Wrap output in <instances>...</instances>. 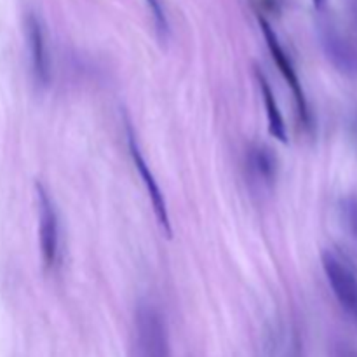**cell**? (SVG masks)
Returning <instances> with one entry per match:
<instances>
[{
  "label": "cell",
  "instance_id": "7",
  "mask_svg": "<svg viewBox=\"0 0 357 357\" xmlns=\"http://www.w3.org/2000/svg\"><path fill=\"white\" fill-rule=\"evenodd\" d=\"M323 47L335 68L351 77H357V49L333 28L323 30Z\"/></svg>",
  "mask_w": 357,
  "mask_h": 357
},
{
  "label": "cell",
  "instance_id": "11",
  "mask_svg": "<svg viewBox=\"0 0 357 357\" xmlns=\"http://www.w3.org/2000/svg\"><path fill=\"white\" fill-rule=\"evenodd\" d=\"M149 3L150 10H152L153 17H155V24H157V30L160 31L162 37H166L167 31H169V24H167L166 20V13H164L162 6H160V0H146Z\"/></svg>",
  "mask_w": 357,
  "mask_h": 357
},
{
  "label": "cell",
  "instance_id": "8",
  "mask_svg": "<svg viewBox=\"0 0 357 357\" xmlns=\"http://www.w3.org/2000/svg\"><path fill=\"white\" fill-rule=\"evenodd\" d=\"M258 75V84H260L261 96H264L265 108H267V121H268V131L274 138L281 139L282 143H286V124L284 119H282L281 110H279V105L275 101L274 93H272V87L268 84V80L265 79L264 73L257 72Z\"/></svg>",
  "mask_w": 357,
  "mask_h": 357
},
{
  "label": "cell",
  "instance_id": "9",
  "mask_svg": "<svg viewBox=\"0 0 357 357\" xmlns=\"http://www.w3.org/2000/svg\"><path fill=\"white\" fill-rule=\"evenodd\" d=\"M251 164H253V169L257 171L258 176L267 181L274 180L275 159L271 150L265 149V146L255 149L253 153H251Z\"/></svg>",
  "mask_w": 357,
  "mask_h": 357
},
{
  "label": "cell",
  "instance_id": "2",
  "mask_svg": "<svg viewBox=\"0 0 357 357\" xmlns=\"http://www.w3.org/2000/svg\"><path fill=\"white\" fill-rule=\"evenodd\" d=\"M142 357H171L166 323L152 305H139L136 312Z\"/></svg>",
  "mask_w": 357,
  "mask_h": 357
},
{
  "label": "cell",
  "instance_id": "4",
  "mask_svg": "<svg viewBox=\"0 0 357 357\" xmlns=\"http://www.w3.org/2000/svg\"><path fill=\"white\" fill-rule=\"evenodd\" d=\"M38 199V220H40V229H38V237H40V253L45 267H52L58 260L59 253V227L58 215H56L54 204H52L49 192L42 183L35 185Z\"/></svg>",
  "mask_w": 357,
  "mask_h": 357
},
{
  "label": "cell",
  "instance_id": "13",
  "mask_svg": "<svg viewBox=\"0 0 357 357\" xmlns=\"http://www.w3.org/2000/svg\"><path fill=\"white\" fill-rule=\"evenodd\" d=\"M314 6H316V7H323L324 6V0H314Z\"/></svg>",
  "mask_w": 357,
  "mask_h": 357
},
{
  "label": "cell",
  "instance_id": "12",
  "mask_svg": "<svg viewBox=\"0 0 357 357\" xmlns=\"http://www.w3.org/2000/svg\"><path fill=\"white\" fill-rule=\"evenodd\" d=\"M261 6H264L265 9H274V6L278 7V0H261Z\"/></svg>",
  "mask_w": 357,
  "mask_h": 357
},
{
  "label": "cell",
  "instance_id": "5",
  "mask_svg": "<svg viewBox=\"0 0 357 357\" xmlns=\"http://www.w3.org/2000/svg\"><path fill=\"white\" fill-rule=\"evenodd\" d=\"M128 142H129V152H131L132 162H135L136 169H138L139 176H142L143 183H145L146 192H149L150 202H152L153 206V213H155L157 220H159L164 232H166L167 236H171V222H169V213H167L166 199H164L162 192H160L155 176H153V173L150 171V167L146 166L145 157L142 155V150H139L135 132H132L131 126L129 124H128Z\"/></svg>",
  "mask_w": 357,
  "mask_h": 357
},
{
  "label": "cell",
  "instance_id": "1",
  "mask_svg": "<svg viewBox=\"0 0 357 357\" xmlns=\"http://www.w3.org/2000/svg\"><path fill=\"white\" fill-rule=\"evenodd\" d=\"M321 261L335 298L357 323V275L333 251H323Z\"/></svg>",
  "mask_w": 357,
  "mask_h": 357
},
{
  "label": "cell",
  "instance_id": "3",
  "mask_svg": "<svg viewBox=\"0 0 357 357\" xmlns=\"http://www.w3.org/2000/svg\"><path fill=\"white\" fill-rule=\"evenodd\" d=\"M258 21H260V28H261V31H264L265 40H267L268 49H271L272 58H274L275 65L279 66V72L282 73V77H284L286 84H288V87H289V89H291L293 96H295L296 108H298L300 119H302L303 124L310 126L309 103H307L305 93H303V89H302V82H300L298 75H296V70H295V66H293L291 58H289V56L286 54L284 47H282V45H281V42H279L278 35H275V31L272 30V26H271V24H268V21L265 20L264 16L258 17Z\"/></svg>",
  "mask_w": 357,
  "mask_h": 357
},
{
  "label": "cell",
  "instance_id": "10",
  "mask_svg": "<svg viewBox=\"0 0 357 357\" xmlns=\"http://www.w3.org/2000/svg\"><path fill=\"white\" fill-rule=\"evenodd\" d=\"M342 216L349 232L357 239V197H347L342 201Z\"/></svg>",
  "mask_w": 357,
  "mask_h": 357
},
{
  "label": "cell",
  "instance_id": "6",
  "mask_svg": "<svg viewBox=\"0 0 357 357\" xmlns=\"http://www.w3.org/2000/svg\"><path fill=\"white\" fill-rule=\"evenodd\" d=\"M26 37L35 82L38 87H47L51 82V56H49L44 28L35 14H28L26 17Z\"/></svg>",
  "mask_w": 357,
  "mask_h": 357
}]
</instances>
